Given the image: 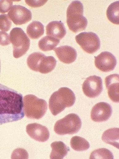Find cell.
Segmentation results:
<instances>
[{"label":"cell","mask_w":119,"mask_h":159,"mask_svg":"<svg viewBox=\"0 0 119 159\" xmlns=\"http://www.w3.org/2000/svg\"><path fill=\"white\" fill-rule=\"evenodd\" d=\"M23 95L0 84V125L24 117Z\"/></svg>","instance_id":"1"},{"label":"cell","mask_w":119,"mask_h":159,"mask_svg":"<svg viewBox=\"0 0 119 159\" xmlns=\"http://www.w3.org/2000/svg\"><path fill=\"white\" fill-rule=\"evenodd\" d=\"M76 96L71 89L62 87L51 95L49 100V108L52 115L56 116L65 108L74 105Z\"/></svg>","instance_id":"2"},{"label":"cell","mask_w":119,"mask_h":159,"mask_svg":"<svg viewBox=\"0 0 119 159\" xmlns=\"http://www.w3.org/2000/svg\"><path fill=\"white\" fill-rule=\"evenodd\" d=\"M67 23L69 29L75 33L85 30L88 21L84 16V6L80 1H73L68 8Z\"/></svg>","instance_id":"3"},{"label":"cell","mask_w":119,"mask_h":159,"mask_svg":"<svg viewBox=\"0 0 119 159\" xmlns=\"http://www.w3.org/2000/svg\"><path fill=\"white\" fill-rule=\"evenodd\" d=\"M23 107L26 116L30 119L39 120L45 115L47 110L46 101L32 94L23 98Z\"/></svg>","instance_id":"4"},{"label":"cell","mask_w":119,"mask_h":159,"mask_svg":"<svg viewBox=\"0 0 119 159\" xmlns=\"http://www.w3.org/2000/svg\"><path fill=\"white\" fill-rule=\"evenodd\" d=\"M82 122L76 114H70L55 123L54 131L59 135L73 134L77 133L81 127Z\"/></svg>","instance_id":"5"},{"label":"cell","mask_w":119,"mask_h":159,"mask_svg":"<svg viewBox=\"0 0 119 159\" xmlns=\"http://www.w3.org/2000/svg\"><path fill=\"white\" fill-rule=\"evenodd\" d=\"M10 42L13 48V56L18 58L25 55L30 48V40L20 28H14L10 32Z\"/></svg>","instance_id":"6"},{"label":"cell","mask_w":119,"mask_h":159,"mask_svg":"<svg viewBox=\"0 0 119 159\" xmlns=\"http://www.w3.org/2000/svg\"><path fill=\"white\" fill-rule=\"evenodd\" d=\"M75 39L81 48L88 54L95 53L100 48L99 38L92 32L81 33L76 36Z\"/></svg>","instance_id":"7"},{"label":"cell","mask_w":119,"mask_h":159,"mask_svg":"<svg viewBox=\"0 0 119 159\" xmlns=\"http://www.w3.org/2000/svg\"><path fill=\"white\" fill-rule=\"evenodd\" d=\"M103 89L101 78L95 75L87 78L82 85L84 94L90 98L98 97L103 91Z\"/></svg>","instance_id":"8"},{"label":"cell","mask_w":119,"mask_h":159,"mask_svg":"<svg viewBox=\"0 0 119 159\" xmlns=\"http://www.w3.org/2000/svg\"><path fill=\"white\" fill-rule=\"evenodd\" d=\"M8 16L16 25H21L28 23L31 20L30 11L21 5H14L8 12Z\"/></svg>","instance_id":"9"},{"label":"cell","mask_w":119,"mask_h":159,"mask_svg":"<svg viewBox=\"0 0 119 159\" xmlns=\"http://www.w3.org/2000/svg\"><path fill=\"white\" fill-rule=\"evenodd\" d=\"M96 68L102 72H109L114 69L117 64L115 57L109 52H103L95 57Z\"/></svg>","instance_id":"10"},{"label":"cell","mask_w":119,"mask_h":159,"mask_svg":"<svg viewBox=\"0 0 119 159\" xmlns=\"http://www.w3.org/2000/svg\"><path fill=\"white\" fill-rule=\"evenodd\" d=\"M113 114V109L110 104L105 102L97 103L91 110V120L95 122H103L108 120Z\"/></svg>","instance_id":"11"},{"label":"cell","mask_w":119,"mask_h":159,"mask_svg":"<svg viewBox=\"0 0 119 159\" xmlns=\"http://www.w3.org/2000/svg\"><path fill=\"white\" fill-rule=\"evenodd\" d=\"M26 132L31 139L37 141L44 142L49 139L50 132L48 128L36 123L27 125Z\"/></svg>","instance_id":"12"},{"label":"cell","mask_w":119,"mask_h":159,"mask_svg":"<svg viewBox=\"0 0 119 159\" xmlns=\"http://www.w3.org/2000/svg\"><path fill=\"white\" fill-rule=\"evenodd\" d=\"M108 95L113 102H119V76L118 74H113L106 77L105 79Z\"/></svg>","instance_id":"13"},{"label":"cell","mask_w":119,"mask_h":159,"mask_svg":"<svg viewBox=\"0 0 119 159\" xmlns=\"http://www.w3.org/2000/svg\"><path fill=\"white\" fill-rule=\"evenodd\" d=\"M54 51L59 61L64 63L72 64L76 59L77 52L70 46H61L54 49Z\"/></svg>","instance_id":"14"},{"label":"cell","mask_w":119,"mask_h":159,"mask_svg":"<svg viewBox=\"0 0 119 159\" xmlns=\"http://www.w3.org/2000/svg\"><path fill=\"white\" fill-rule=\"evenodd\" d=\"M46 33L47 36L60 40L65 36L66 30L64 24L61 21H53L47 25Z\"/></svg>","instance_id":"15"},{"label":"cell","mask_w":119,"mask_h":159,"mask_svg":"<svg viewBox=\"0 0 119 159\" xmlns=\"http://www.w3.org/2000/svg\"><path fill=\"white\" fill-rule=\"evenodd\" d=\"M52 150L50 154L52 159H62L67 154L70 148L61 141L55 142L51 144Z\"/></svg>","instance_id":"16"},{"label":"cell","mask_w":119,"mask_h":159,"mask_svg":"<svg viewBox=\"0 0 119 159\" xmlns=\"http://www.w3.org/2000/svg\"><path fill=\"white\" fill-rule=\"evenodd\" d=\"M102 140L105 143L119 148V128H112L105 131L102 134Z\"/></svg>","instance_id":"17"},{"label":"cell","mask_w":119,"mask_h":159,"mask_svg":"<svg viewBox=\"0 0 119 159\" xmlns=\"http://www.w3.org/2000/svg\"><path fill=\"white\" fill-rule=\"evenodd\" d=\"M27 34L32 39H37L43 35L44 26L40 22L34 21L27 28Z\"/></svg>","instance_id":"18"},{"label":"cell","mask_w":119,"mask_h":159,"mask_svg":"<svg viewBox=\"0 0 119 159\" xmlns=\"http://www.w3.org/2000/svg\"><path fill=\"white\" fill-rule=\"evenodd\" d=\"M56 65V61L52 56H45L43 58L39 67L38 72L47 74L52 72Z\"/></svg>","instance_id":"19"},{"label":"cell","mask_w":119,"mask_h":159,"mask_svg":"<svg viewBox=\"0 0 119 159\" xmlns=\"http://www.w3.org/2000/svg\"><path fill=\"white\" fill-rule=\"evenodd\" d=\"M60 43V40L55 38L47 36L42 38L39 42V47L44 52L52 51Z\"/></svg>","instance_id":"20"},{"label":"cell","mask_w":119,"mask_h":159,"mask_svg":"<svg viewBox=\"0 0 119 159\" xmlns=\"http://www.w3.org/2000/svg\"><path fill=\"white\" fill-rule=\"evenodd\" d=\"M106 16L109 20L113 24H119V1L113 2L108 7Z\"/></svg>","instance_id":"21"},{"label":"cell","mask_w":119,"mask_h":159,"mask_svg":"<svg viewBox=\"0 0 119 159\" xmlns=\"http://www.w3.org/2000/svg\"><path fill=\"white\" fill-rule=\"evenodd\" d=\"M70 145L73 150L79 152L88 150L90 148L89 142L84 138L79 136H75L72 138Z\"/></svg>","instance_id":"22"},{"label":"cell","mask_w":119,"mask_h":159,"mask_svg":"<svg viewBox=\"0 0 119 159\" xmlns=\"http://www.w3.org/2000/svg\"><path fill=\"white\" fill-rule=\"evenodd\" d=\"M45 55L42 53L35 52L30 54L27 60V65L31 70L38 72L39 67Z\"/></svg>","instance_id":"23"},{"label":"cell","mask_w":119,"mask_h":159,"mask_svg":"<svg viewBox=\"0 0 119 159\" xmlns=\"http://www.w3.org/2000/svg\"><path fill=\"white\" fill-rule=\"evenodd\" d=\"M90 159H113V153L107 149L102 148L94 150L91 153Z\"/></svg>","instance_id":"24"},{"label":"cell","mask_w":119,"mask_h":159,"mask_svg":"<svg viewBox=\"0 0 119 159\" xmlns=\"http://www.w3.org/2000/svg\"><path fill=\"white\" fill-rule=\"evenodd\" d=\"M12 26V22L7 15H0V29L4 31H8Z\"/></svg>","instance_id":"25"},{"label":"cell","mask_w":119,"mask_h":159,"mask_svg":"<svg viewBox=\"0 0 119 159\" xmlns=\"http://www.w3.org/2000/svg\"><path fill=\"white\" fill-rule=\"evenodd\" d=\"M13 5L12 1H0V12L5 13L7 12Z\"/></svg>","instance_id":"26"},{"label":"cell","mask_w":119,"mask_h":159,"mask_svg":"<svg viewBox=\"0 0 119 159\" xmlns=\"http://www.w3.org/2000/svg\"><path fill=\"white\" fill-rule=\"evenodd\" d=\"M10 36L8 33L3 31H0V45L7 46L10 44Z\"/></svg>","instance_id":"27"},{"label":"cell","mask_w":119,"mask_h":159,"mask_svg":"<svg viewBox=\"0 0 119 159\" xmlns=\"http://www.w3.org/2000/svg\"><path fill=\"white\" fill-rule=\"evenodd\" d=\"M47 1H25L26 3L31 7H39L43 6Z\"/></svg>","instance_id":"28"},{"label":"cell","mask_w":119,"mask_h":159,"mask_svg":"<svg viewBox=\"0 0 119 159\" xmlns=\"http://www.w3.org/2000/svg\"><path fill=\"white\" fill-rule=\"evenodd\" d=\"M0 72H1V62H0Z\"/></svg>","instance_id":"29"}]
</instances>
